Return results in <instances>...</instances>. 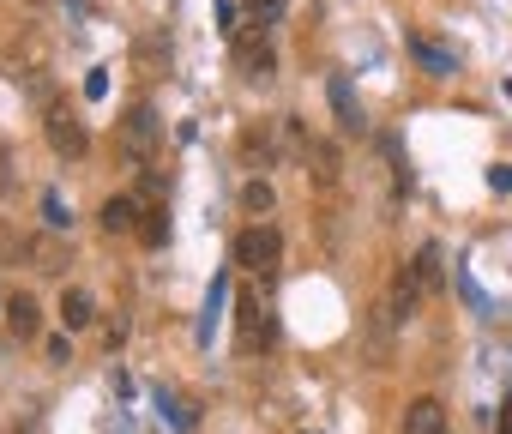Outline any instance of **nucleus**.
<instances>
[{
    "mask_svg": "<svg viewBox=\"0 0 512 434\" xmlns=\"http://www.w3.org/2000/svg\"><path fill=\"white\" fill-rule=\"evenodd\" d=\"M25 260H31V272H43V278H61V272H67V242H61V230H49V236H31Z\"/></svg>",
    "mask_w": 512,
    "mask_h": 434,
    "instance_id": "nucleus-5",
    "label": "nucleus"
},
{
    "mask_svg": "<svg viewBox=\"0 0 512 434\" xmlns=\"http://www.w3.org/2000/svg\"><path fill=\"white\" fill-rule=\"evenodd\" d=\"M278 260H284V242H278V230H272V224H247V230L235 236V266H241V272L272 278V272H278Z\"/></svg>",
    "mask_w": 512,
    "mask_h": 434,
    "instance_id": "nucleus-2",
    "label": "nucleus"
},
{
    "mask_svg": "<svg viewBox=\"0 0 512 434\" xmlns=\"http://www.w3.org/2000/svg\"><path fill=\"white\" fill-rule=\"evenodd\" d=\"M121 145L145 163V157H151V145H157V115H151V109H133V115L121 121Z\"/></svg>",
    "mask_w": 512,
    "mask_h": 434,
    "instance_id": "nucleus-6",
    "label": "nucleus"
},
{
    "mask_svg": "<svg viewBox=\"0 0 512 434\" xmlns=\"http://www.w3.org/2000/svg\"><path fill=\"white\" fill-rule=\"evenodd\" d=\"M416 55H422V61H428V67H434V73H452V55H440V49H434V43H416Z\"/></svg>",
    "mask_w": 512,
    "mask_h": 434,
    "instance_id": "nucleus-23",
    "label": "nucleus"
},
{
    "mask_svg": "<svg viewBox=\"0 0 512 434\" xmlns=\"http://www.w3.org/2000/svg\"><path fill=\"white\" fill-rule=\"evenodd\" d=\"M25 248H31V236H19L13 224H0V260H25Z\"/></svg>",
    "mask_w": 512,
    "mask_h": 434,
    "instance_id": "nucleus-21",
    "label": "nucleus"
},
{
    "mask_svg": "<svg viewBox=\"0 0 512 434\" xmlns=\"http://www.w3.org/2000/svg\"><path fill=\"white\" fill-rule=\"evenodd\" d=\"M7 187H13V157L0 151V193H7Z\"/></svg>",
    "mask_w": 512,
    "mask_h": 434,
    "instance_id": "nucleus-25",
    "label": "nucleus"
},
{
    "mask_svg": "<svg viewBox=\"0 0 512 434\" xmlns=\"http://www.w3.org/2000/svg\"><path fill=\"white\" fill-rule=\"evenodd\" d=\"M43 356H49L55 368H67V362H73V344H67V332H55V338L43 344Z\"/></svg>",
    "mask_w": 512,
    "mask_h": 434,
    "instance_id": "nucleus-22",
    "label": "nucleus"
},
{
    "mask_svg": "<svg viewBox=\"0 0 512 434\" xmlns=\"http://www.w3.org/2000/svg\"><path fill=\"white\" fill-rule=\"evenodd\" d=\"M97 224H103L109 236H133V230H139V205H133L127 193H115V199H103V211H97Z\"/></svg>",
    "mask_w": 512,
    "mask_h": 434,
    "instance_id": "nucleus-9",
    "label": "nucleus"
},
{
    "mask_svg": "<svg viewBox=\"0 0 512 434\" xmlns=\"http://www.w3.org/2000/svg\"><path fill=\"white\" fill-rule=\"evenodd\" d=\"M43 133H49V145H55V157H85V121H79V109H67V97H49L43 103Z\"/></svg>",
    "mask_w": 512,
    "mask_h": 434,
    "instance_id": "nucleus-3",
    "label": "nucleus"
},
{
    "mask_svg": "<svg viewBox=\"0 0 512 434\" xmlns=\"http://www.w3.org/2000/svg\"><path fill=\"white\" fill-rule=\"evenodd\" d=\"M392 326H398L392 308H374V320H368V362H374V368L392 362Z\"/></svg>",
    "mask_w": 512,
    "mask_h": 434,
    "instance_id": "nucleus-12",
    "label": "nucleus"
},
{
    "mask_svg": "<svg viewBox=\"0 0 512 434\" xmlns=\"http://www.w3.org/2000/svg\"><path fill=\"white\" fill-rule=\"evenodd\" d=\"M308 157H314V181H320V187H338V175H344V151H338L332 139H308Z\"/></svg>",
    "mask_w": 512,
    "mask_h": 434,
    "instance_id": "nucleus-11",
    "label": "nucleus"
},
{
    "mask_svg": "<svg viewBox=\"0 0 512 434\" xmlns=\"http://www.w3.org/2000/svg\"><path fill=\"white\" fill-rule=\"evenodd\" d=\"M416 278H422V290H428V296H434V290L446 284V272H440V248H434V242H428V248L416 254Z\"/></svg>",
    "mask_w": 512,
    "mask_h": 434,
    "instance_id": "nucleus-18",
    "label": "nucleus"
},
{
    "mask_svg": "<svg viewBox=\"0 0 512 434\" xmlns=\"http://www.w3.org/2000/svg\"><path fill=\"white\" fill-rule=\"evenodd\" d=\"M326 91H332L338 127H344V133H362V109H356V97H350V79H344V73H332V85H326Z\"/></svg>",
    "mask_w": 512,
    "mask_h": 434,
    "instance_id": "nucleus-14",
    "label": "nucleus"
},
{
    "mask_svg": "<svg viewBox=\"0 0 512 434\" xmlns=\"http://www.w3.org/2000/svg\"><path fill=\"white\" fill-rule=\"evenodd\" d=\"M145 248H163V236H169V217H163V205H151V211H139V230H133Z\"/></svg>",
    "mask_w": 512,
    "mask_h": 434,
    "instance_id": "nucleus-17",
    "label": "nucleus"
},
{
    "mask_svg": "<svg viewBox=\"0 0 512 434\" xmlns=\"http://www.w3.org/2000/svg\"><path fill=\"white\" fill-rule=\"evenodd\" d=\"M272 205H278V193H272V181H260V175H253V181L241 187V211H247V217H266Z\"/></svg>",
    "mask_w": 512,
    "mask_h": 434,
    "instance_id": "nucleus-16",
    "label": "nucleus"
},
{
    "mask_svg": "<svg viewBox=\"0 0 512 434\" xmlns=\"http://www.w3.org/2000/svg\"><path fill=\"white\" fill-rule=\"evenodd\" d=\"M43 217H49V230H67V211H61V199H55V193L43 199Z\"/></svg>",
    "mask_w": 512,
    "mask_h": 434,
    "instance_id": "nucleus-24",
    "label": "nucleus"
},
{
    "mask_svg": "<svg viewBox=\"0 0 512 434\" xmlns=\"http://www.w3.org/2000/svg\"><path fill=\"white\" fill-rule=\"evenodd\" d=\"M0 320H7V332H13L19 344H31V338L43 332V308H37L31 290H13L7 302H0Z\"/></svg>",
    "mask_w": 512,
    "mask_h": 434,
    "instance_id": "nucleus-4",
    "label": "nucleus"
},
{
    "mask_svg": "<svg viewBox=\"0 0 512 434\" xmlns=\"http://www.w3.org/2000/svg\"><path fill=\"white\" fill-rule=\"evenodd\" d=\"M422 296H428V290H422V278H416V266H404V272L392 278V302H386V308H392V320L404 326V320H410V314L422 308Z\"/></svg>",
    "mask_w": 512,
    "mask_h": 434,
    "instance_id": "nucleus-7",
    "label": "nucleus"
},
{
    "mask_svg": "<svg viewBox=\"0 0 512 434\" xmlns=\"http://www.w3.org/2000/svg\"><path fill=\"white\" fill-rule=\"evenodd\" d=\"M241 67H247V79L253 85H266L272 73H278V61H272V43L253 31V37H241Z\"/></svg>",
    "mask_w": 512,
    "mask_h": 434,
    "instance_id": "nucleus-8",
    "label": "nucleus"
},
{
    "mask_svg": "<svg viewBox=\"0 0 512 434\" xmlns=\"http://www.w3.org/2000/svg\"><path fill=\"white\" fill-rule=\"evenodd\" d=\"M278 13H284V0H247V19H253V31L278 25Z\"/></svg>",
    "mask_w": 512,
    "mask_h": 434,
    "instance_id": "nucleus-20",
    "label": "nucleus"
},
{
    "mask_svg": "<svg viewBox=\"0 0 512 434\" xmlns=\"http://www.w3.org/2000/svg\"><path fill=\"white\" fill-rule=\"evenodd\" d=\"M241 157H247V163H260V169H266V163H272V139H266L260 127H247V133H241Z\"/></svg>",
    "mask_w": 512,
    "mask_h": 434,
    "instance_id": "nucleus-19",
    "label": "nucleus"
},
{
    "mask_svg": "<svg viewBox=\"0 0 512 434\" xmlns=\"http://www.w3.org/2000/svg\"><path fill=\"white\" fill-rule=\"evenodd\" d=\"M235 314H241V344H247V350H253V344H272V320H266V308L253 302V296H241Z\"/></svg>",
    "mask_w": 512,
    "mask_h": 434,
    "instance_id": "nucleus-13",
    "label": "nucleus"
},
{
    "mask_svg": "<svg viewBox=\"0 0 512 434\" xmlns=\"http://www.w3.org/2000/svg\"><path fill=\"white\" fill-rule=\"evenodd\" d=\"M404 434H446V404L440 398H416L404 410Z\"/></svg>",
    "mask_w": 512,
    "mask_h": 434,
    "instance_id": "nucleus-10",
    "label": "nucleus"
},
{
    "mask_svg": "<svg viewBox=\"0 0 512 434\" xmlns=\"http://www.w3.org/2000/svg\"><path fill=\"white\" fill-rule=\"evenodd\" d=\"M0 67H7V79H13V85H25L37 103H49V97H55V91H49V37H43L37 25H25V31L7 43Z\"/></svg>",
    "mask_w": 512,
    "mask_h": 434,
    "instance_id": "nucleus-1",
    "label": "nucleus"
},
{
    "mask_svg": "<svg viewBox=\"0 0 512 434\" xmlns=\"http://www.w3.org/2000/svg\"><path fill=\"white\" fill-rule=\"evenodd\" d=\"M91 320H97V302H91V290H67V296H61V326H67V332H85Z\"/></svg>",
    "mask_w": 512,
    "mask_h": 434,
    "instance_id": "nucleus-15",
    "label": "nucleus"
}]
</instances>
